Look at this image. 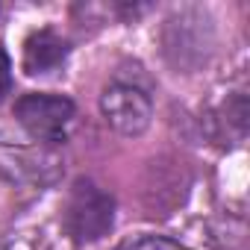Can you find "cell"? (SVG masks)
I'll list each match as a JSON object with an SVG mask.
<instances>
[{"label": "cell", "mask_w": 250, "mask_h": 250, "mask_svg": "<svg viewBox=\"0 0 250 250\" xmlns=\"http://www.w3.org/2000/svg\"><path fill=\"white\" fill-rule=\"evenodd\" d=\"M115 200L91 180H77L65 200V229L74 241H97L112 229Z\"/></svg>", "instance_id": "6da1fadb"}, {"label": "cell", "mask_w": 250, "mask_h": 250, "mask_svg": "<svg viewBox=\"0 0 250 250\" xmlns=\"http://www.w3.org/2000/svg\"><path fill=\"white\" fill-rule=\"evenodd\" d=\"M15 118L33 139L56 145V142L68 139V130L77 118V106L68 97L33 91V94H24L15 103Z\"/></svg>", "instance_id": "7a4b0ae2"}, {"label": "cell", "mask_w": 250, "mask_h": 250, "mask_svg": "<svg viewBox=\"0 0 250 250\" xmlns=\"http://www.w3.org/2000/svg\"><path fill=\"white\" fill-rule=\"evenodd\" d=\"M100 109L109 127L121 136H142L153 121L150 94L130 83H112L100 97Z\"/></svg>", "instance_id": "3957f363"}, {"label": "cell", "mask_w": 250, "mask_h": 250, "mask_svg": "<svg viewBox=\"0 0 250 250\" xmlns=\"http://www.w3.org/2000/svg\"><path fill=\"white\" fill-rule=\"evenodd\" d=\"M68 59V42L53 30H39L24 44V71L30 77L53 74Z\"/></svg>", "instance_id": "277c9868"}, {"label": "cell", "mask_w": 250, "mask_h": 250, "mask_svg": "<svg viewBox=\"0 0 250 250\" xmlns=\"http://www.w3.org/2000/svg\"><path fill=\"white\" fill-rule=\"evenodd\" d=\"M115 250H188V247H183L180 241H171L165 235H136V238L121 241Z\"/></svg>", "instance_id": "5b68a950"}, {"label": "cell", "mask_w": 250, "mask_h": 250, "mask_svg": "<svg viewBox=\"0 0 250 250\" xmlns=\"http://www.w3.org/2000/svg\"><path fill=\"white\" fill-rule=\"evenodd\" d=\"M12 88V65H9V56L3 53V47H0V97L9 94Z\"/></svg>", "instance_id": "8992f818"}]
</instances>
